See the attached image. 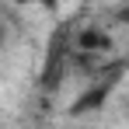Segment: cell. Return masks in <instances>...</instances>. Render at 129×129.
Masks as SVG:
<instances>
[{
    "mask_svg": "<svg viewBox=\"0 0 129 129\" xmlns=\"http://www.w3.org/2000/svg\"><path fill=\"white\" fill-rule=\"evenodd\" d=\"M73 45L80 52H108L112 49V35H108L105 28H80L77 39H73Z\"/></svg>",
    "mask_w": 129,
    "mask_h": 129,
    "instance_id": "1",
    "label": "cell"
},
{
    "mask_svg": "<svg viewBox=\"0 0 129 129\" xmlns=\"http://www.w3.org/2000/svg\"><path fill=\"white\" fill-rule=\"evenodd\" d=\"M112 87H115V80H108V84H94L87 94H80V98L73 101V115H84V112L101 108V105H105V98L112 94Z\"/></svg>",
    "mask_w": 129,
    "mask_h": 129,
    "instance_id": "2",
    "label": "cell"
},
{
    "mask_svg": "<svg viewBox=\"0 0 129 129\" xmlns=\"http://www.w3.org/2000/svg\"><path fill=\"white\" fill-rule=\"evenodd\" d=\"M115 21L129 28V4H122V7H115Z\"/></svg>",
    "mask_w": 129,
    "mask_h": 129,
    "instance_id": "3",
    "label": "cell"
},
{
    "mask_svg": "<svg viewBox=\"0 0 129 129\" xmlns=\"http://www.w3.org/2000/svg\"><path fill=\"white\" fill-rule=\"evenodd\" d=\"M14 4H42V7H52L56 0H14Z\"/></svg>",
    "mask_w": 129,
    "mask_h": 129,
    "instance_id": "4",
    "label": "cell"
}]
</instances>
